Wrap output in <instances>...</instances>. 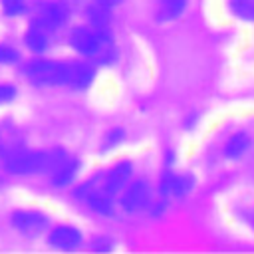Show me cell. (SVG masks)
<instances>
[{
    "label": "cell",
    "mask_w": 254,
    "mask_h": 254,
    "mask_svg": "<svg viewBox=\"0 0 254 254\" xmlns=\"http://www.w3.org/2000/svg\"><path fill=\"white\" fill-rule=\"evenodd\" d=\"M69 44L87 58H101L109 48V34L105 28H75L69 34Z\"/></svg>",
    "instance_id": "6da1fadb"
},
{
    "label": "cell",
    "mask_w": 254,
    "mask_h": 254,
    "mask_svg": "<svg viewBox=\"0 0 254 254\" xmlns=\"http://www.w3.org/2000/svg\"><path fill=\"white\" fill-rule=\"evenodd\" d=\"M26 73L36 85H67V64L36 60L28 64Z\"/></svg>",
    "instance_id": "7a4b0ae2"
},
{
    "label": "cell",
    "mask_w": 254,
    "mask_h": 254,
    "mask_svg": "<svg viewBox=\"0 0 254 254\" xmlns=\"http://www.w3.org/2000/svg\"><path fill=\"white\" fill-rule=\"evenodd\" d=\"M12 224L22 234L34 236V234H40L42 230H46L48 218L42 212H36V210H18V212L12 214Z\"/></svg>",
    "instance_id": "3957f363"
},
{
    "label": "cell",
    "mask_w": 254,
    "mask_h": 254,
    "mask_svg": "<svg viewBox=\"0 0 254 254\" xmlns=\"http://www.w3.org/2000/svg\"><path fill=\"white\" fill-rule=\"evenodd\" d=\"M149 200H151V189H149V185H147L145 181H135V183L127 189V192L123 194L121 204H123L125 210L135 212V210L145 208V206L149 204Z\"/></svg>",
    "instance_id": "277c9868"
},
{
    "label": "cell",
    "mask_w": 254,
    "mask_h": 254,
    "mask_svg": "<svg viewBox=\"0 0 254 254\" xmlns=\"http://www.w3.org/2000/svg\"><path fill=\"white\" fill-rule=\"evenodd\" d=\"M65 18H67V8L62 2H44L38 8L36 22H40L48 30H56L65 22Z\"/></svg>",
    "instance_id": "5b68a950"
},
{
    "label": "cell",
    "mask_w": 254,
    "mask_h": 254,
    "mask_svg": "<svg viewBox=\"0 0 254 254\" xmlns=\"http://www.w3.org/2000/svg\"><path fill=\"white\" fill-rule=\"evenodd\" d=\"M129 175H131V165L129 163H119L117 167H113L105 177H103V183H101V189L109 194H115L119 192L127 181H129Z\"/></svg>",
    "instance_id": "8992f818"
},
{
    "label": "cell",
    "mask_w": 254,
    "mask_h": 254,
    "mask_svg": "<svg viewBox=\"0 0 254 254\" xmlns=\"http://www.w3.org/2000/svg\"><path fill=\"white\" fill-rule=\"evenodd\" d=\"M194 187L192 177L189 175H165L161 181V192L163 194H173V196H183L187 192H190Z\"/></svg>",
    "instance_id": "52a82bcc"
},
{
    "label": "cell",
    "mask_w": 254,
    "mask_h": 254,
    "mask_svg": "<svg viewBox=\"0 0 254 254\" xmlns=\"http://www.w3.org/2000/svg\"><path fill=\"white\" fill-rule=\"evenodd\" d=\"M50 244L62 250H71L81 244V232L73 226H58L50 234Z\"/></svg>",
    "instance_id": "ba28073f"
},
{
    "label": "cell",
    "mask_w": 254,
    "mask_h": 254,
    "mask_svg": "<svg viewBox=\"0 0 254 254\" xmlns=\"http://www.w3.org/2000/svg\"><path fill=\"white\" fill-rule=\"evenodd\" d=\"M93 79V67L83 62H71L67 64V85L73 89H83Z\"/></svg>",
    "instance_id": "9c48e42d"
},
{
    "label": "cell",
    "mask_w": 254,
    "mask_h": 254,
    "mask_svg": "<svg viewBox=\"0 0 254 254\" xmlns=\"http://www.w3.org/2000/svg\"><path fill=\"white\" fill-rule=\"evenodd\" d=\"M50 34H52V30H48L46 26H42L40 22L34 20V22L30 24L28 34H26V44H28V48L34 50V52H44V50L48 48V44H50Z\"/></svg>",
    "instance_id": "30bf717a"
},
{
    "label": "cell",
    "mask_w": 254,
    "mask_h": 254,
    "mask_svg": "<svg viewBox=\"0 0 254 254\" xmlns=\"http://www.w3.org/2000/svg\"><path fill=\"white\" fill-rule=\"evenodd\" d=\"M75 173H77V161L75 159H65L52 175H54V185H58V187H65V185H69L71 181H73V177H75Z\"/></svg>",
    "instance_id": "8fae6325"
},
{
    "label": "cell",
    "mask_w": 254,
    "mask_h": 254,
    "mask_svg": "<svg viewBox=\"0 0 254 254\" xmlns=\"http://www.w3.org/2000/svg\"><path fill=\"white\" fill-rule=\"evenodd\" d=\"M248 145H250L248 135H246V133H236V135H232V137L226 141L224 153H226L228 159H238V157L244 155V151L248 149Z\"/></svg>",
    "instance_id": "7c38bea8"
},
{
    "label": "cell",
    "mask_w": 254,
    "mask_h": 254,
    "mask_svg": "<svg viewBox=\"0 0 254 254\" xmlns=\"http://www.w3.org/2000/svg\"><path fill=\"white\" fill-rule=\"evenodd\" d=\"M85 12H87V18H89L93 28H105L107 26V22H109V6L107 4H101L95 0Z\"/></svg>",
    "instance_id": "4fadbf2b"
},
{
    "label": "cell",
    "mask_w": 254,
    "mask_h": 254,
    "mask_svg": "<svg viewBox=\"0 0 254 254\" xmlns=\"http://www.w3.org/2000/svg\"><path fill=\"white\" fill-rule=\"evenodd\" d=\"M230 12L246 22H254V0H228Z\"/></svg>",
    "instance_id": "5bb4252c"
},
{
    "label": "cell",
    "mask_w": 254,
    "mask_h": 254,
    "mask_svg": "<svg viewBox=\"0 0 254 254\" xmlns=\"http://www.w3.org/2000/svg\"><path fill=\"white\" fill-rule=\"evenodd\" d=\"M185 10V0H161V16L177 18Z\"/></svg>",
    "instance_id": "9a60e30c"
},
{
    "label": "cell",
    "mask_w": 254,
    "mask_h": 254,
    "mask_svg": "<svg viewBox=\"0 0 254 254\" xmlns=\"http://www.w3.org/2000/svg\"><path fill=\"white\" fill-rule=\"evenodd\" d=\"M0 4H2L4 14L8 16H18L26 8V0H0Z\"/></svg>",
    "instance_id": "2e32d148"
},
{
    "label": "cell",
    "mask_w": 254,
    "mask_h": 254,
    "mask_svg": "<svg viewBox=\"0 0 254 254\" xmlns=\"http://www.w3.org/2000/svg\"><path fill=\"white\" fill-rule=\"evenodd\" d=\"M16 60H18V52L8 44H0V64H14Z\"/></svg>",
    "instance_id": "e0dca14e"
},
{
    "label": "cell",
    "mask_w": 254,
    "mask_h": 254,
    "mask_svg": "<svg viewBox=\"0 0 254 254\" xmlns=\"http://www.w3.org/2000/svg\"><path fill=\"white\" fill-rule=\"evenodd\" d=\"M16 97V89H14V85H0V105L2 103H8V101H12Z\"/></svg>",
    "instance_id": "ac0fdd59"
},
{
    "label": "cell",
    "mask_w": 254,
    "mask_h": 254,
    "mask_svg": "<svg viewBox=\"0 0 254 254\" xmlns=\"http://www.w3.org/2000/svg\"><path fill=\"white\" fill-rule=\"evenodd\" d=\"M97 2H101V4H107V6H113V4H117V2H121V0H97Z\"/></svg>",
    "instance_id": "d6986e66"
}]
</instances>
